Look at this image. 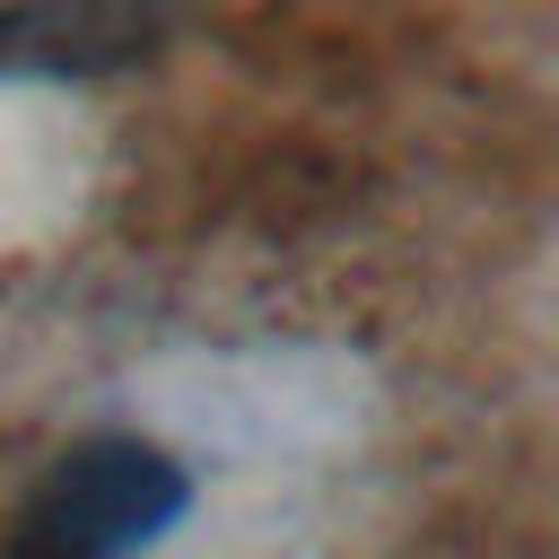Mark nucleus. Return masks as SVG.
Wrapping results in <instances>:
<instances>
[{
	"instance_id": "f03ea898",
	"label": "nucleus",
	"mask_w": 559,
	"mask_h": 559,
	"mask_svg": "<svg viewBox=\"0 0 559 559\" xmlns=\"http://www.w3.org/2000/svg\"><path fill=\"white\" fill-rule=\"evenodd\" d=\"M201 0H0V79H114L157 61Z\"/></svg>"
},
{
	"instance_id": "f257e3e1",
	"label": "nucleus",
	"mask_w": 559,
	"mask_h": 559,
	"mask_svg": "<svg viewBox=\"0 0 559 559\" xmlns=\"http://www.w3.org/2000/svg\"><path fill=\"white\" fill-rule=\"evenodd\" d=\"M192 507V480L148 437H87L70 445L17 507L9 559H131L166 542Z\"/></svg>"
}]
</instances>
